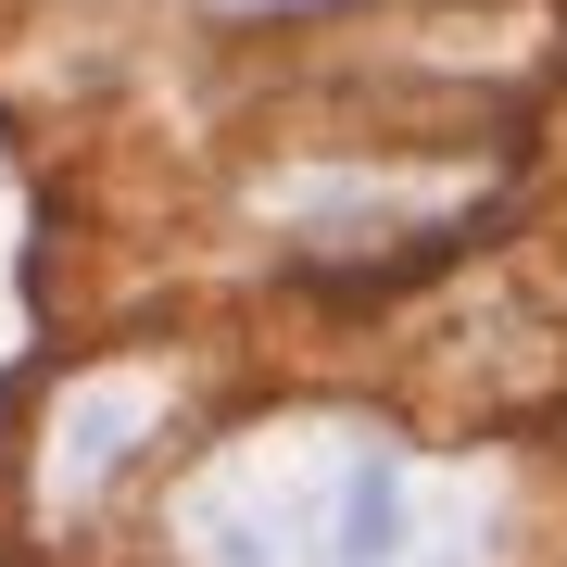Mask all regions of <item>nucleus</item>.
Returning a JSON list of instances; mask_svg holds the SVG:
<instances>
[{
    "instance_id": "f257e3e1",
    "label": "nucleus",
    "mask_w": 567,
    "mask_h": 567,
    "mask_svg": "<svg viewBox=\"0 0 567 567\" xmlns=\"http://www.w3.org/2000/svg\"><path fill=\"white\" fill-rule=\"evenodd\" d=\"M189 567H442L454 505L365 416H265L203 480H177Z\"/></svg>"
},
{
    "instance_id": "f03ea898",
    "label": "nucleus",
    "mask_w": 567,
    "mask_h": 567,
    "mask_svg": "<svg viewBox=\"0 0 567 567\" xmlns=\"http://www.w3.org/2000/svg\"><path fill=\"white\" fill-rule=\"evenodd\" d=\"M492 203H505V177H480L466 152H328V164L265 177V215L353 278H404V265L466 252L492 227Z\"/></svg>"
},
{
    "instance_id": "7ed1b4c3",
    "label": "nucleus",
    "mask_w": 567,
    "mask_h": 567,
    "mask_svg": "<svg viewBox=\"0 0 567 567\" xmlns=\"http://www.w3.org/2000/svg\"><path fill=\"white\" fill-rule=\"evenodd\" d=\"M164 429H177V379H164L152 353L63 379V391H51V416H39V517L63 529L76 505H102V492L164 442Z\"/></svg>"
},
{
    "instance_id": "20e7f679",
    "label": "nucleus",
    "mask_w": 567,
    "mask_h": 567,
    "mask_svg": "<svg viewBox=\"0 0 567 567\" xmlns=\"http://www.w3.org/2000/svg\"><path fill=\"white\" fill-rule=\"evenodd\" d=\"M203 13H240V25H265V13H328V0H203Z\"/></svg>"
}]
</instances>
